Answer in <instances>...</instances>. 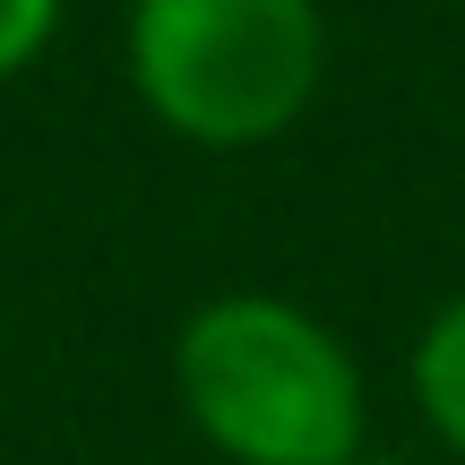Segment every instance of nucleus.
<instances>
[{"label":"nucleus","mask_w":465,"mask_h":465,"mask_svg":"<svg viewBox=\"0 0 465 465\" xmlns=\"http://www.w3.org/2000/svg\"><path fill=\"white\" fill-rule=\"evenodd\" d=\"M61 9H69V0H0V86L26 78V69L52 52V35H61Z\"/></svg>","instance_id":"obj_4"},{"label":"nucleus","mask_w":465,"mask_h":465,"mask_svg":"<svg viewBox=\"0 0 465 465\" xmlns=\"http://www.w3.org/2000/svg\"><path fill=\"white\" fill-rule=\"evenodd\" d=\"M121 69L138 113L199 155H250L302 130L328 78L319 0H130Z\"/></svg>","instance_id":"obj_2"},{"label":"nucleus","mask_w":465,"mask_h":465,"mask_svg":"<svg viewBox=\"0 0 465 465\" xmlns=\"http://www.w3.org/2000/svg\"><path fill=\"white\" fill-rule=\"evenodd\" d=\"M405 388H414L422 431L440 440L465 465V284L440 302L431 319L414 328V353H405Z\"/></svg>","instance_id":"obj_3"},{"label":"nucleus","mask_w":465,"mask_h":465,"mask_svg":"<svg viewBox=\"0 0 465 465\" xmlns=\"http://www.w3.org/2000/svg\"><path fill=\"white\" fill-rule=\"evenodd\" d=\"M173 397L224 465L371 457V380L353 345L284 293H207L173 328Z\"/></svg>","instance_id":"obj_1"},{"label":"nucleus","mask_w":465,"mask_h":465,"mask_svg":"<svg viewBox=\"0 0 465 465\" xmlns=\"http://www.w3.org/2000/svg\"><path fill=\"white\" fill-rule=\"evenodd\" d=\"M362 465H397V457H362Z\"/></svg>","instance_id":"obj_5"}]
</instances>
